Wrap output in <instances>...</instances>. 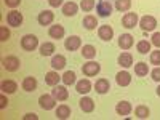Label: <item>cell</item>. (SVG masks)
Here are the masks:
<instances>
[{
  "mask_svg": "<svg viewBox=\"0 0 160 120\" xmlns=\"http://www.w3.org/2000/svg\"><path fill=\"white\" fill-rule=\"evenodd\" d=\"M78 11V5L75 2H66L62 5V15L64 16H75Z\"/></svg>",
  "mask_w": 160,
  "mask_h": 120,
  "instance_id": "obj_20",
  "label": "cell"
},
{
  "mask_svg": "<svg viewBox=\"0 0 160 120\" xmlns=\"http://www.w3.org/2000/svg\"><path fill=\"white\" fill-rule=\"evenodd\" d=\"M95 7H96V0H82V2H80V8L87 13L91 11Z\"/></svg>",
  "mask_w": 160,
  "mask_h": 120,
  "instance_id": "obj_35",
  "label": "cell"
},
{
  "mask_svg": "<svg viewBox=\"0 0 160 120\" xmlns=\"http://www.w3.org/2000/svg\"><path fill=\"white\" fill-rule=\"evenodd\" d=\"M64 34H66V31H64V26H61V24L50 26V29H48V35H50L51 38H56V40L62 38V37H64Z\"/></svg>",
  "mask_w": 160,
  "mask_h": 120,
  "instance_id": "obj_15",
  "label": "cell"
},
{
  "mask_svg": "<svg viewBox=\"0 0 160 120\" xmlns=\"http://www.w3.org/2000/svg\"><path fill=\"white\" fill-rule=\"evenodd\" d=\"M133 35L131 34H122L118 37V47L122 48V50H130L133 47Z\"/></svg>",
  "mask_w": 160,
  "mask_h": 120,
  "instance_id": "obj_16",
  "label": "cell"
},
{
  "mask_svg": "<svg viewBox=\"0 0 160 120\" xmlns=\"http://www.w3.org/2000/svg\"><path fill=\"white\" fill-rule=\"evenodd\" d=\"M64 47H66L68 51H75V50H78L80 47H82V40H80L78 35H71V37L66 38Z\"/></svg>",
  "mask_w": 160,
  "mask_h": 120,
  "instance_id": "obj_10",
  "label": "cell"
},
{
  "mask_svg": "<svg viewBox=\"0 0 160 120\" xmlns=\"http://www.w3.org/2000/svg\"><path fill=\"white\" fill-rule=\"evenodd\" d=\"M0 88H2V93H5V95H11V93H15L18 90V85L13 80H3Z\"/></svg>",
  "mask_w": 160,
  "mask_h": 120,
  "instance_id": "obj_24",
  "label": "cell"
},
{
  "mask_svg": "<svg viewBox=\"0 0 160 120\" xmlns=\"http://www.w3.org/2000/svg\"><path fill=\"white\" fill-rule=\"evenodd\" d=\"M82 56L85 59H93L96 56V48L93 47V45H83L82 48Z\"/></svg>",
  "mask_w": 160,
  "mask_h": 120,
  "instance_id": "obj_29",
  "label": "cell"
},
{
  "mask_svg": "<svg viewBox=\"0 0 160 120\" xmlns=\"http://www.w3.org/2000/svg\"><path fill=\"white\" fill-rule=\"evenodd\" d=\"M8 106V99L5 96V93H2V96H0V109H5Z\"/></svg>",
  "mask_w": 160,
  "mask_h": 120,
  "instance_id": "obj_42",
  "label": "cell"
},
{
  "mask_svg": "<svg viewBox=\"0 0 160 120\" xmlns=\"http://www.w3.org/2000/svg\"><path fill=\"white\" fill-rule=\"evenodd\" d=\"M157 95H158V96H160V85H158V87H157Z\"/></svg>",
  "mask_w": 160,
  "mask_h": 120,
  "instance_id": "obj_44",
  "label": "cell"
},
{
  "mask_svg": "<svg viewBox=\"0 0 160 120\" xmlns=\"http://www.w3.org/2000/svg\"><path fill=\"white\" fill-rule=\"evenodd\" d=\"M131 8V0H115V10L117 11H128Z\"/></svg>",
  "mask_w": 160,
  "mask_h": 120,
  "instance_id": "obj_32",
  "label": "cell"
},
{
  "mask_svg": "<svg viewBox=\"0 0 160 120\" xmlns=\"http://www.w3.org/2000/svg\"><path fill=\"white\" fill-rule=\"evenodd\" d=\"M53 19H55V15H53V11H50V10H43L37 18L40 26H50L53 22Z\"/></svg>",
  "mask_w": 160,
  "mask_h": 120,
  "instance_id": "obj_13",
  "label": "cell"
},
{
  "mask_svg": "<svg viewBox=\"0 0 160 120\" xmlns=\"http://www.w3.org/2000/svg\"><path fill=\"white\" fill-rule=\"evenodd\" d=\"M148 72H149V66L146 64V62H138V64H135V74H136L138 77H146V75H148Z\"/></svg>",
  "mask_w": 160,
  "mask_h": 120,
  "instance_id": "obj_30",
  "label": "cell"
},
{
  "mask_svg": "<svg viewBox=\"0 0 160 120\" xmlns=\"http://www.w3.org/2000/svg\"><path fill=\"white\" fill-rule=\"evenodd\" d=\"M75 90L80 93V95H87V93L91 91V82L88 78H82L75 83Z\"/></svg>",
  "mask_w": 160,
  "mask_h": 120,
  "instance_id": "obj_17",
  "label": "cell"
},
{
  "mask_svg": "<svg viewBox=\"0 0 160 120\" xmlns=\"http://www.w3.org/2000/svg\"><path fill=\"white\" fill-rule=\"evenodd\" d=\"M56 98L53 96V95H42L38 98V104H40V108L45 109V111H51L53 108H55V104H56Z\"/></svg>",
  "mask_w": 160,
  "mask_h": 120,
  "instance_id": "obj_6",
  "label": "cell"
},
{
  "mask_svg": "<svg viewBox=\"0 0 160 120\" xmlns=\"http://www.w3.org/2000/svg\"><path fill=\"white\" fill-rule=\"evenodd\" d=\"M10 31L7 26H0V42H7V40L10 38Z\"/></svg>",
  "mask_w": 160,
  "mask_h": 120,
  "instance_id": "obj_37",
  "label": "cell"
},
{
  "mask_svg": "<svg viewBox=\"0 0 160 120\" xmlns=\"http://www.w3.org/2000/svg\"><path fill=\"white\" fill-rule=\"evenodd\" d=\"M151 75L154 82H160V66H155V69H152Z\"/></svg>",
  "mask_w": 160,
  "mask_h": 120,
  "instance_id": "obj_38",
  "label": "cell"
},
{
  "mask_svg": "<svg viewBox=\"0 0 160 120\" xmlns=\"http://www.w3.org/2000/svg\"><path fill=\"white\" fill-rule=\"evenodd\" d=\"M135 115L138 117V118H149V115H151V111H149V108L148 106H138V108L135 109Z\"/></svg>",
  "mask_w": 160,
  "mask_h": 120,
  "instance_id": "obj_31",
  "label": "cell"
},
{
  "mask_svg": "<svg viewBox=\"0 0 160 120\" xmlns=\"http://www.w3.org/2000/svg\"><path fill=\"white\" fill-rule=\"evenodd\" d=\"M98 35L101 40H104V42H111L112 37H114V29L111 28L109 24H102L99 26V29H98Z\"/></svg>",
  "mask_w": 160,
  "mask_h": 120,
  "instance_id": "obj_9",
  "label": "cell"
},
{
  "mask_svg": "<svg viewBox=\"0 0 160 120\" xmlns=\"http://www.w3.org/2000/svg\"><path fill=\"white\" fill-rule=\"evenodd\" d=\"M21 47H22L26 51H34V50L38 47V38H37L34 34H26V35L21 38Z\"/></svg>",
  "mask_w": 160,
  "mask_h": 120,
  "instance_id": "obj_1",
  "label": "cell"
},
{
  "mask_svg": "<svg viewBox=\"0 0 160 120\" xmlns=\"http://www.w3.org/2000/svg\"><path fill=\"white\" fill-rule=\"evenodd\" d=\"M136 50L141 55H148V51H151V42H148V40H139L136 45Z\"/></svg>",
  "mask_w": 160,
  "mask_h": 120,
  "instance_id": "obj_33",
  "label": "cell"
},
{
  "mask_svg": "<svg viewBox=\"0 0 160 120\" xmlns=\"http://www.w3.org/2000/svg\"><path fill=\"white\" fill-rule=\"evenodd\" d=\"M35 88H37V78L35 77L29 75V77H26L22 80V90H26V91H35Z\"/></svg>",
  "mask_w": 160,
  "mask_h": 120,
  "instance_id": "obj_26",
  "label": "cell"
},
{
  "mask_svg": "<svg viewBox=\"0 0 160 120\" xmlns=\"http://www.w3.org/2000/svg\"><path fill=\"white\" fill-rule=\"evenodd\" d=\"M78 104H80V109H82L83 112H93L95 111V102H93V99L88 98V96H83L78 101Z\"/></svg>",
  "mask_w": 160,
  "mask_h": 120,
  "instance_id": "obj_22",
  "label": "cell"
},
{
  "mask_svg": "<svg viewBox=\"0 0 160 120\" xmlns=\"http://www.w3.org/2000/svg\"><path fill=\"white\" fill-rule=\"evenodd\" d=\"M95 90L96 93H99V95H104V93H108L111 90V83L108 78H98L96 83H95Z\"/></svg>",
  "mask_w": 160,
  "mask_h": 120,
  "instance_id": "obj_19",
  "label": "cell"
},
{
  "mask_svg": "<svg viewBox=\"0 0 160 120\" xmlns=\"http://www.w3.org/2000/svg\"><path fill=\"white\" fill-rule=\"evenodd\" d=\"M138 22H139V18L136 13H125V16L122 18V24L127 29H133L135 26H138Z\"/></svg>",
  "mask_w": 160,
  "mask_h": 120,
  "instance_id": "obj_8",
  "label": "cell"
},
{
  "mask_svg": "<svg viewBox=\"0 0 160 120\" xmlns=\"http://www.w3.org/2000/svg\"><path fill=\"white\" fill-rule=\"evenodd\" d=\"M59 80H62V77H59L58 71H55V69L50 71V72H47V75H45V83L50 85V87L58 85V83H59Z\"/></svg>",
  "mask_w": 160,
  "mask_h": 120,
  "instance_id": "obj_18",
  "label": "cell"
},
{
  "mask_svg": "<svg viewBox=\"0 0 160 120\" xmlns=\"http://www.w3.org/2000/svg\"><path fill=\"white\" fill-rule=\"evenodd\" d=\"M82 26L87 29V31H93V29H96V26H98V19L96 16H93V15H87L83 19H82Z\"/></svg>",
  "mask_w": 160,
  "mask_h": 120,
  "instance_id": "obj_21",
  "label": "cell"
},
{
  "mask_svg": "<svg viewBox=\"0 0 160 120\" xmlns=\"http://www.w3.org/2000/svg\"><path fill=\"white\" fill-rule=\"evenodd\" d=\"M51 68L55 71H61L66 68V58L62 55H55L51 58Z\"/></svg>",
  "mask_w": 160,
  "mask_h": 120,
  "instance_id": "obj_23",
  "label": "cell"
},
{
  "mask_svg": "<svg viewBox=\"0 0 160 120\" xmlns=\"http://www.w3.org/2000/svg\"><path fill=\"white\" fill-rule=\"evenodd\" d=\"M99 71H101V66L98 62H95V61H88L87 64L82 66V72L87 77H95L96 74H99Z\"/></svg>",
  "mask_w": 160,
  "mask_h": 120,
  "instance_id": "obj_7",
  "label": "cell"
},
{
  "mask_svg": "<svg viewBox=\"0 0 160 120\" xmlns=\"http://www.w3.org/2000/svg\"><path fill=\"white\" fill-rule=\"evenodd\" d=\"M22 15L19 11H16V10H11L8 15H7V24L8 26H11V28H19V26L22 24Z\"/></svg>",
  "mask_w": 160,
  "mask_h": 120,
  "instance_id": "obj_5",
  "label": "cell"
},
{
  "mask_svg": "<svg viewBox=\"0 0 160 120\" xmlns=\"http://www.w3.org/2000/svg\"><path fill=\"white\" fill-rule=\"evenodd\" d=\"M152 45L160 48V32H154L152 34Z\"/></svg>",
  "mask_w": 160,
  "mask_h": 120,
  "instance_id": "obj_40",
  "label": "cell"
},
{
  "mask_svg": "<svg viewBox=\"0 0 160 120\" xmlns=\"http://www.w3.org/2000/svg\"><path fill=\"white\" fill-rule=\"evenodd\" d=\"M115 112H117V115H120V117L130 115V112H131V104H130L128 101H120V102H117Z\"/></svg>",
  "mask_w": 160,
  "mask_h": 120,
  "instance_id": "obj_14",
  "label": "cell"
},
{
  "mask_svg": "<svg viewBox=\"0 0 160 120\" xmlns=\"http://www.w3.org/2000/svg\"><path fill=\"white\" fill-rule=\"evenodd\" d=\"M48 3H50V7H53V8H58V7L64 5V0H48Z\"/></svg>",
  "mask_w": 160,
  "mask_h": 120,
  "instance_id": "obj_41",
  "label": "cell"
},
{
  "mask_svg": "<svg viewBox=\"0 0 160 120\" xmlns=\"http://www.w3.org/2000/svg\"><path fill=\"white\" fill-rule=\"evenodd\" d=\"M55 50H56V48H55V43L45 42V43L40 45V55H42V56H51Z\"/></svg>",
  "mask_w": 160,
  "mask_h": 120,
  "instance_id": "obj_28",
  "label": "cell"
},
{
  "mask_svg": "<svg viewBox=\"0 0 160 120\" xmlns=\"http://www.w3.org/2000/svg\"><path fill=\"white\" fill-rule=\"evenodd\" d=\"M3 2L8 8H16V7L21 5V0H3Z\"/></svg>",
  "mask_w": 160,
  "mask_h": 120,
  "instance_id": "obj_39",
  "label": "cell"
},
{
  "mask_svg": "<svg viewBox=\"0 0 160 120\" xmlns=\"http://www.w3.org/2000/svg\"><path fill=\"white\" fill-rule=\"evenodd\" d=\"M31 118H32V120H37L38 117H37L34 112H32V114H26V115H24V120H31Z\"/></svg>",
  "mask_w": 160,
  "mask_h": 120,
  "instance_id": "obj_43",
  "label": "cell"
},
{
  "mask_svg": "<svg viewBox=\"0 0 160 120\" xmlns=\"http://www.w3.org/2000/svg\"><path fill=\"white\" fill-rule=\"evenodd\" d=\"M139 28L144 31V32H149V31H154L157 28V19L151 15H146L139 19Z\"/></svg>",
  "mask_w": 160,
  "mask_h": 120,
  "instance_id": "obj_3",
  "label": "cell"
},
{
  "mask_svg": "<svg viewBox=\"0 0 160 120\" xmlns=\"http://www.w3.org/2000/svg\"><path fill=\"white\" fill-rule=\"evenodd\" d=\"M96 13L98 16L101 18H108L112 15V5L111 2H108V0H99V2L96 3Z\"/></svg>",
  "mask_w": 160,
  "mask_h": 120,
  "instance_id": "obj_2",
  "label": "cell"
},
{
  "mask_svg": "<svg viewBox=\"0 0 160 120\" xmlns=\"http://www.w3.org/2000/svg\"><path fill=\"white\" fill-rule=\"evenodd\" d=\"M2 64H3V68H5L8 72H16V71L21 68V61H19L16 56H7V58H3Z\"/></svg>",
  "mask_w": 160,
  "mask_h": 120,
  "instance_id": "obj_4",
  "label": "cell"
},
{
  "mask_svg": "<svg viewBox=\"0 0 160 120\" xmlns=\"http://www.w3.org/2000/svg\"><path fill=\"white\" fill-rule=\"evenodd\" d=\"M118 64L122 66V68H125V69H128L130 66H133V56L130 55V53H122V55L118 56Z\"/></svg>",
  "mask_w": 160,
  "mask_h": 120,
  "instance_id": "obj_27",
  "label": "cell"
},
{
  "mask_svg": "<svg viewBox=\"0 0 160 120\" xmlns=\"http://www.w3.org/2000/svg\"><path fill=\"white\" fill-rule=\"evenodd\" d=\"M151 64L160 66V48H157L155 51H151Z\"/></svg>",
  "mask_w": 160,
  "mask_h": 120,
  "instance_id": "obj_36",
  "label": "cell"
},
{
  "mask_svg": "<svg viewBox=\"0 0 160 120\" xmlns=\"http://www.w3.org/2000/svg\"><path fill=\"white\" fill-rule=\"evenodd\" d=\"M115 82H117L118 87H128V85L131 83V75H130V72H127V71H120V72H117V75H115Z\"/></svg>",
  "mask_w": 160,
  "mask_h": 120,
  "instance_id": "obj_12",
  "label": "cell"
},
{
  "mask_svg": "<svg viewBox=\"0 0 160 120\" xmlns=\"http://www.w3.org/2000/svg\"><path fill=\"white\" fill-rule=\"evenodd\" d=\"M51 95L55 96L58 101H66V99L69 98V91H68V88H66V87L55 85V87H53V90H51Z\"/></svg>",
  "mask_w": 160,
  "mask_h": 120,
  "instance_id": "obj_11",
  "label": "cell"
},
{
  "mask_svg": "<svg viewBox=\"0 0 160 120\" xmlns=\"http://www.w3.org/2000/svg\"><path fill=\"white\" fill-rule=\"evenodd\" d=\"M62 82H64V85H74V83H77V82H75V72H72V71L64 72Z\"/></svg>",
  "mask_w": 160,
  "mask_h": 120,
  "instance_id": "obj_34",
  "label": "cell"
},
{
  "mask_svg": "<svg viewBox=\"0 0 160 120\" xmlns=\"http://www.w3.org/2000/svg\"><path fill=\"white\" fill-rule=\"evenodd\" d=\"M71 117V108L68 104H61L58 106V109H56V118L59 120H66V118H69Z\"/></svg>",
  "mask_w": 160,
  "mask_h": 120,
  "instance_id": "obj_25",
  "label": "cell"
}]
</instances>
